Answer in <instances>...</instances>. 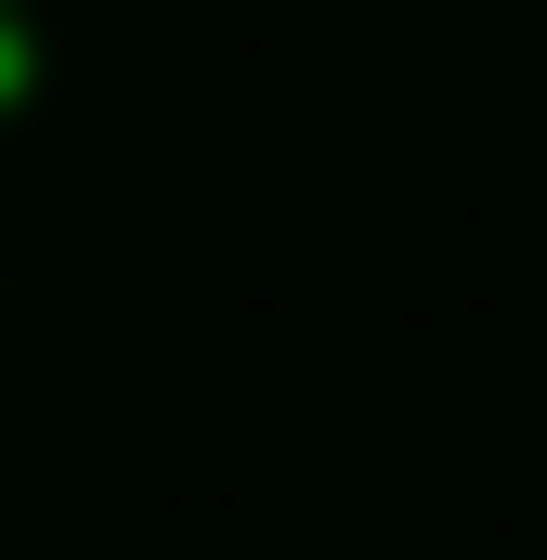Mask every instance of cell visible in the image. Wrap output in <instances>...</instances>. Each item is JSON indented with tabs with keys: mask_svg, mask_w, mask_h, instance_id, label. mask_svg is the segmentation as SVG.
<instances>
[{
	"mask_svg": "<svg viewBox=\"0 0 547 560\" xmlns=\"http://www.w3.org/2000/svg\"><path fill=\"white\" fill-rule=\"evenodd\" d=\"M39 92H53V13L39 0H0V143L39 118Z\"/></svg>",
	"mask_w": 547,
	"mask_h": 560,
	"instance_id": "1",
	"label": "cell"
}]
</instances>
